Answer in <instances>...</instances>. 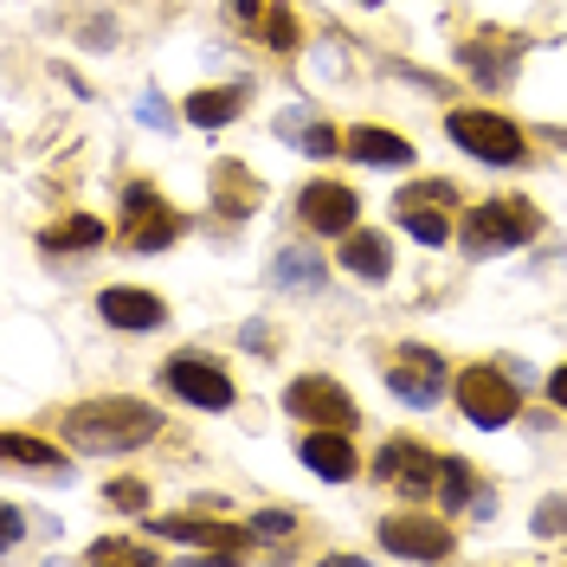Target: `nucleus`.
I'll return each instance as SVG.
<instances>
[{
    "mask_svg": "<svg viewBox=\"0 0 567 567\" xmlns=\"http://www.w3.org/2000/svg\"><path fill=\"white\" fill-rule=\"evenodd\" d=\"M239 104H246V84H219V91H194L181 110H187L194 130H226L239 116Z\"/></svg>",
    "mask_w": 567,
    "mask_h": 567,
    "instance_id": "obj_20",
    "label": "nucleus"
},
{
    "mask_svg": "<svg viewBox=\"0 0 567 567\" xmlns=\"http://www.w3.org/2000/svg\"><path fill=\"white\" fill-rule=\"evenodd\" d=\"M303 464L317 471L322 484H349L354 477V445L342 439V425H317V432H303Z\"/></svg>",
    "mask_w": 567,
    "mask_h": 567,
    "instance_id": "obj_15",
    "label": "nucleus"
},
{
    "mask_svg": "<svg viewBox=\"0 0 567 567\" xmlns=\"http://www.w3.org/2000/svg\"><path fill=\"white\" fill-rule=\"evenodd\" d=\"M142 123H155V130H168V123H175V116H168V104H162V97H155V91H148V97H142V110H136Z\"/></svg>",
    "mask_w": 567,
    "mask_h": 567,
    "instance_id": "obj_30",
    "label": "nucleus"
},
{
    "mask_svg": "<svg viewBox=\"0 0 567 567\" xmlns=\"http://www.w3.org/2000/svg\"><path fill=\"white\" fill-rule=\"evenodd\" d=\"M458 406L471 425H509L523 413V393H516V374L503 368H464L458 374Z\"/></svg>",
    "mask_w": 567,
    "mask_h": 567,
    "instance_id": "obj_4",
    "label": "nucleus"
},
{
    "mask_svg": "<svg viewBox=\"0 0 567 567\" xmlns=\"http://www.w3.org/2000/svg\"><path fill=\"white\" fill-rule=\"evenodd\" d=\"M342 265H349L354 278H368V284H381L393 271V251H388V239L381 233H342Z\"/></svg>",
    "mask_w": 567,
    "mask_h": 567,
    "instance_id": "obj_19",
    "label": "nucleus"
},
{
    "mask_svg": "<svg viewBox=\"0 0 567 567\" xmlns=\"http://www.w3.org/2000/svg\"><path fill=\"white\" fill-rule=\"evenodd\" d=\"M110 503L116 509H148V491H142L136 477H123V484H110Z\"/></svg>",
    "mask_w": 567,
    "mask_h": 567,
    "instance_id": "obj_29",
    "label": "nucleus"
},
{
    "mask_svg": "<svg viewBox=\"0 0 567 567\" xmlns=\"http://www.w3.org/2000/svg\"><path fill=\"white\" fill-rule=\"evenodd\" d=\"M97 317L116 322V329H162L168 322V303L155 290H130V284H110L97 297Z\"/></svg>",
    "mask_w": 567,
    "mask_h": 567,
    "instance_id": "obj_14",
    "label": "nucleus"
},
{
    "mask_svg": "<svg viewBox=\"0 0 567 567\" xmlns=\"http://www.w3.org/2000/svg\"><path fill=\"white\" fill-rule=\"evenodd\" d=\"M297 213H303V226L310 233H354V213H361V200H354V187H342V181H310L303 194H297Z\"/></svg>",
    "mask_w": 567,
    "mask_h": 567,
    "instance_id": "obj_9",
    "label": "nucleus"
},
{
    "mask_svg": "<svg viewBox=\"0 0 567 567\" xmlns=\"http://www.w3.org/2000/svg\"><path fill=\"white\" fill-rule=\"evenodd\" d=\"M258 200H265V187H258L239 162H219V168H213V207L226 213V219H246Z\"/></svg>",
    "mask_w": 567,
    "mask_h": 567,
    "instance_id": "obj_18",
    "label": "nucleus"
},
{
    "mask_svg": "<svg viewBox=\"0 0 567 567\" xmlns=\"http://www.w3.org/2000/svg\"><path fill=\"white\" fill-rule=\"evenodd\" d=\"M388 388L406 400V406H432L439 393H445V361L432 349H400L388 368Z\"/></svg>",
    "mask_w": 567,
    "mask_h": 567,
    "instance_id": "obj_12",
    "label": "nucleus"
},
{
    "mask_svg": "<svg viewBox=\"0 0 567 567\" xmlns=\"http://www.w3.org/2000/svg\"><path fill=\"white\" fill-rule=\"evenodd\" d=\"M175 233H181V219L168 213V200H162L155 187L130 181V187H123V246L162 251V246H175Z\"/></svg>",
    "mask_w": 567,
    "mask_h": 567,
    "instance_id": "obj_5",
    "label": "nucleus"
},
{
    "mask_svg": "<svg viewBox=\"0 0 567 567\" xmlns=\"http://www.w3.org/2000/svg\"><path fill=\"white\" fill-rule=\"evenodd\" d=\"M290 529H297V516H284V509H265V516H251V535H271V542H284Z\"/></svg>",
    "mask_w": 567,
    "mask_h": 567,
    "instance_id": "obj_28",
    "label": "nucleus"
},
{
    "mask_svg": "<svg viewBox=\"0 0 567 567\" xmlns=\"http://www.w3.org/2000/svg\"><path fill=\"white\" fill-rule=\"evenodd\" d=\"M91 561H136V567H148L155 555H148L142 542H91Z\"/></svg>",
    "mask_w": 567,
    "mask_h": 567,
    "instance_id": "obj_26",
    "label": "nucleus"
},
{
    "mask_svg": "<svg viewBox=\"0 0 567 567\" xmlns=\"http://www.w3.org/2000/svg\"><path fill=\"white\" fill-rule=\"evenodd\" d=\"M155 529L168 535V542H200V548H213V555H233V548L251 542V523L233 529V523H213V516H162Z\"/></svg>",
    "mask_w": 567,
    "mask_h": 567,
    "instance_id": "obj_16",
    "label": "nucleus"
},
{
    "mask_svg": "<svg viewBox=\"0 0 567 567\" xmlns=\"http://www.w3.org/2000/svg\"><path fill=\"white\" fill-rule=\"evenodd\" d=\"M439 471H445V458H432L413 439H393V445H381V458H374V477H381V484H400V491H413V496L432 491Z\"/></svg>",
    "mask_w": 567,
    "mask_h": 567,
    "instance_id": "obj_13",
    "label": "nucleus"
},
{
    "mask_svg": "<svg viewBox=\"0 0 567 567\" xmlns=\"http://www.w3.org/2000/svg\"><path fill=\"white\" fill-rule=\"evenodd\" d=\"M284 406L297 413V420H310V425H349L354 420V400L329 374H303V381H290L284 388Z\"/></svg>",
    "mask_w": 567,
    "mask_h": 567,
    "instance_id": "obj_10",
    "label": "nucleus"
},
{
    "mask_svg": "<svg viewBox=\"0 0 567 567\" xmlns=\"http://www.w3.org/2000/svg\"><path fill=\"white\" fill-rule=\"evenodd\" d=\"M271 278H278L284 290H322V265L310 258V251L284 246V251H278V271H271Z\"/></svg>",
    "mask_w": 567,
    "mask_h": 567,
    "instance_id": "obj_23",
    "label": "nucleus"
},
{
    "mask_svg": "<svg viewBox=\"0 0 567 567\" xmlns=\"http://www.w3.org/2000/svg\"><path fill=\"white\" fill-rule=\"evenodd\" d=\"M65 439L78 452H136L148 445L155 432H162V413L148 406V400H84V406H71L65 420Z\"/></svg>",
    "mask_w": 567,
    "mask_h": 567,
    "instance_id": "obj_1",
    "label": "nucleus"
},
{
    "mask_svg": "<svg viewBox=\"0 0 567 567\" xmlns=\"http://www.w3.org/2000/svg\"><path fill=\"white\" fill-rule=\"evenodd\" d=\"M0 535H7V542H20V535H27V516H20V509H13V503H7V509H0Z\"/></svg>",
    "mask_w": 567,
    "mask_h": 567,
    "instance_id": "obj_31",
    "label": "nucleus"
},
{
    "mask_svg": "<svg viewBox=\"0 0 567 567\" xmlns=\"http://www.w3.org/2000/svg\"><path fill=\"white\" fill-rule=\"evenodd\" d=\"M104 239V226L91 219V213H78V219H65V226H52V233H39V246L45 251H84Z\"/></svg>",
    "mask_w": 567,
    "mask_h": 567,
    "instance_id": "obj_22",
    "label": "nucleus"
},
{
    "mask_svg": "<svg viewBox=\"0 0 567 567\" xmlns=\"http://www.w3.org/2000/svg\"><path fill=\"white\" fill-rule=\"evenodd\" d=\"M445 200H458L445 181H420V187H406V194H400V207H393V213H400V226H406L420 246H445V239H452V219L439 213Z\"/></svg>",
    "mask_w": 567,
    "mask_h": 567,
    "instance_id": "obj_7",
    "label": "nucleus"
},
{
    "mask_svg": "<svg viewBox=\"0 0 567 567\" xmlns=\"http://www.w3.org/2000/svg\"><path fill=\"white\" fill-rule=\"evenodd\" d=\"M548 400L567 413V368H555V374H548Z\"/></svg>",
    "mask_w": 567,
    "mask_h": 567,
    "instance_id": "obj_33",
    "label": "nucleus"
},
{
    "mask_svg": "<svg viewBox=\"0 0 567 567\" xmlns=\"http://www.w3.org/2000/svg\"><path fill=\"white\" fill-rule=\"evenodd\" d=\"M0 452H7V464H33V471L71 477V471H65V452H59V445H45V439H33V432H7V439H0Z\"/></svg>",
    "mask_w": 567,
    "mask_h": 567,
    "instance_id": "obj_21",
    "label": "nucleus"
},
{
    "mask_svg": "<svg viewBox=\"0 0 567 567\" xmlns=\"http://www.w3.org/2000/svg\"><path fill=\"white\" fill-rule=\"evenodd\" d=\"M258 13H265V0H233V20L239 27H258Z\"/></svg>",
    "mask_w": 567,
    "mask_h": 567,
    "instance_id": "obj_32",
    "label": "nucleus"
},
{
    "mask_svg": "<svg viewBox=\"0 0 567 567\" xmlns=\"http://www.w3.org/2000/svg\"><path fill=\"white\" fill-rule=\"evenodd\" d=\"M445 136L458 142V148H471L477 162H491V168H516V162L529 155L523 130H516L509 116H491V110H452V116H445Z\"/></svg>",
    "mask_w": 567,
    "mask_h": 567,
    "instance_id": "obj_2",
    "label": "nucleus"
},
{
    "mask_svg": "<svg viewBox=\"0 0 567 567\" xmlns=\"http://www.w3.org/2000/svg\"><path fill=\"white\" fill-rule=\"evenodd\" d=\"M342 148H349L354 162H368V168H406V162H420L406 136H393V130H368V123H361V130H349V136H342Z\"/></svg>",
    "mask_w": 567,
    "mask_h": 567,
    "instance_id": "obj_17",
    "label": "nucleus"
},
{
    "mask_svg": "<svg viewBox=\"0 0 567 567\" xmlns=\"http://www.w3.org/2000/svg\"><path fill=\"white\" fill-rule=\"evenodd\" d=\"M535 535H548V542L567 535V496H548V503L535 509Z\"/></svg>",
    "mask_w": 567,
    "mask_h": 567,
    "instance_id": "obj_27",
    "label": "nucleus"
},
{
    "mask_svg": "<svg viewBox=\"0 0 567 567\" xmlns=\"http://www.w3.org/2000/svg\"><path fill=\"white\" fill-rule=\"evenodd\" d=\"M381 548L400 555V561H445L452 555V529L425 523V516H388L381 523Z\"/></svg>",
    "mask_w": 567,
    "mask_h": 567,
    "instance_id": "obj_8",
    "label": "nucleus"
},
{
    "mask_svg": "<svg viewBox=\"0 0 567 567\" xmlns=\"http://www.w3.org/2000/svg\"><path fill=\"white\" fill-rule=\"evenodd\" d=\"M251 33H265L278 52H290V45H297V20H290L284 7H271V0H265V13H258V27H251Z\"/></svg>",
    "mask_w": 567,
    "mask_h": 567,
    "instance_id": "obj_25",
    "label": "nucleus"
},
{
    "mask_svg": "<svg viewBox=\"0 0 567 567\" xmlns=\"http://www.w3.org/2000/svg\"><path fill=\"white\" fill-rule=\"evenodd\" d=\"M439 496H445L452 509H471V503H477V484H471V464L464 458H445V471H439Z\"/></svg>",
    "mask_w": 567,
    "mask_h": 567,
    "instance_id": "obj_24",
    "label": "nucleus"
},
{
    "mask_svg": "<svg viewBox=\"0 0 567 567\" xmlns=\"http://www.w3.org/2000/svg\"><path fill=\"white\" fill-rule=\"evenodd\" d=\"M168 388H175L187 406H207V413H226V406H233V381L219 374L213 354H175V361H168Z\"/></svg>",
    "mask_w": 567,
    "mask_h": 567,
    "instance_id": "obj_6",
    "label": "nucleus"
},
{
    "mask_svg": "<svg viewBox=\"0 0 567 567\" xmlns=\"http://www.w3.org/2000/svg\"><path fill=\"white\" fill-rule=\"evenodd\" d=\"M542 233V213L529 200H484L477 213H464V251H509L529 246Z\"/></svg>",
    "mask_w": 567,
    "mask_h": 567,
    "instance_id": "obj_3",
    "label": "nucleus"
},
{
    "mask_svg": "<svg viewBox=\"0 0 567 567\" xmlns=\"http://www.w3.org/2000/svg\"><path fill=\"white\" fill-rule=\"evenodd\" d=\"M458 59H464V71H471L484 91H503V84L516 78L523 39H509V33H477V39H464V45H458Z\"/></svg>",
    "mask_w": 567,
    "mask_h": 567,
    "instance_id": "obj_11",
    "label": "nucleus"
}]
</instances>
